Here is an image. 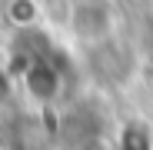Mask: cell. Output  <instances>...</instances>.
Instances as JSON below:
<instances>
[{"mask_svg": "<svg viewBox=\"0 0 153 150\" xmlns=\"http://www.w3.org/2000/svg\"><path fill=\"white\" fill-rule=\"evenodd\" d=\"M70 27L76 37H83L90 43L107 40L113 30V7L107 0H76L70 10Z\"/></svg>", "mask_w": 153, "mask_h": 150, "instance_id": "1", "label": "cell"}, {"mask_svg": "<svg viewBox=\"0 0 153 150\" xmlns=\"http://www.w3.org/2000/svg\"><path fill=\"white\" fill-rule=\"evenodd\" d=\"M10 7H20V13H7L17 27H30V23H37V17H40V4L37 0H7Z\"/></svg>", "mask_w": 153, "mask_h": 150, "instance_id": "2", "label": "cell"}, {"mask_svg": "<svg viewBox=\"0 0 153 150\" xmlns=\"http://www.w3.org/2000/svg\"><path fill=\"white\" fill-rule=\"evenodd\" d=\"M10 97H13V80H10L7 70H0V107L10 104Z\"/></svg>", "mask_w": 153, "mask_h": 150, "instance_id": "3", "label": "cell"}, {"mask_svg": "<svg viewBox=\"0 0 153 150\" xmlns=\"http://www.w3.org/2000/svg\"><path fill=\"white\" fill-rule=\"evenodd\" d=\"M137 4H150V0H137Z\"/></svg>", "mask_w": 153, "mask_h": 150, "instance_id": "4", "label": "cell"}, {"mask_svg": "<svg viewBox=\"0 0 153 150\" xmlns=\"http://www.w3.org/2000/svg\"><path fill=\"white\" fill-rule=\"evenodd\" d=\"M0 4H4V0H0Z\"/></svg>", "mask_w": 153, "mask_h": 150, "instance_id": "5", "label": "cell"}]
</instances>
